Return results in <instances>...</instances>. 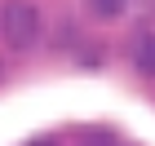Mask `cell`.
<instances>
[{"label": "cell", "instance_id": "2", "mask_svg": "<svg viewBox=\"0 0 155 146\" xmlns=\"http://www.w3.org/2000/svg\"><path fill=\"white\" fill-rule=\"evenodd\" d=\"M124 5H129V0H84V9H89V18H102V22L120 18V13H124Z\"/></svg>", "mask_w": 155, "mask_h": 146}, {"label": "cell", "instance_id": "4", "mask_svg": "<svg viewBox=\"0 0 155 146\" xmlns=\"http://www.w3.org/2000/svg\"><path fill=\"white\" fill-rule=\"evenodd\" d=\"M27 146H58V142H49V137H40V142H27Z\"/></svg>", "mask_w": 155, "mask_h": 146}, {"label": "cell", "instance_id": "1", "mask_svg": "<svg viewBox=\"0 0 155 146\" xmlns=\"http://www.w3.org/2000/svg\"><path fill=\"white\" fill-rule=\"evenodd\" d=\"M0 31L13 49H31L40 36V9L31 0H5L0 5Z\"/></svg>", "mask_w": 155, "mask_h": 146}, {"label": "cell", "instance_id": "3", "mask_svg": "<svg viewBox=\"0 0 155 146\" xmlns=\"http://www.w3.org/2000/svg\"><path fill=\"white\" fill-rule=\"evenodd\" d=\"M137 71L155 80V36H142V44H137Z\"/></svg>", "mask_w": 155, "mask_h": 146}]
</instances>
